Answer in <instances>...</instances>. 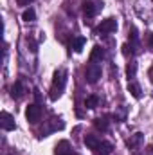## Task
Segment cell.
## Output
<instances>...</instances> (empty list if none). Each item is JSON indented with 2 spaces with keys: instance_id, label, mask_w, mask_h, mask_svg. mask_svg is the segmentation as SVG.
Wrapping results in <instances>:
<instances>
[{
  "instance_id": "cell-1",
  "label": "cell",
  "mask_w": 153,
  "mask_h": 155,
  "mask_svg": "<svg viewBox=\"0 0 153 155\" xmlns=\"http://www.w3.org/2000/svg\"><path fill=\"white\" fill-rule=\"evenodd\" d=\"M65 85H67V72L65 71H56L54 72V79H52V90H50L52 94H50V97L58 99L61 96Z\"/></svg>"
},
{
  "instance_id": "cell-2",
  "label": "cell",
  "mask_w": 153,
  "mask_h": 155,
  "mask_svg": "<svg viewBox=\"0 0 153 155\" xmlns=\"http://www.w3.org/2000/svg\"><path fill=\"white\" fill-rule=\"evenodd\" d=\"M115 29H117V20L115 18H106V20H103L99 25H97V33L99 35H108V33H114Z\"/></svg>"
},
{
  "instance_id": "cell-3",
  "label": "cell",
  "mask_w": 153,
  "mask_h": 155,
  "mask_svg": "<svg viewBox=\"0 0 153 155\" xmlns=\"http://www.w3.org/2000/svg\"><path fill=\"white\" fill-rule=\"evenodd\" d=\"M86 81L88 83H96L99 78H101V67L97 65V63H90L88 67H86Z\"/></svg>"
},
{
  "instance_id": "cell-4",
  "label": "cell",
  "mask_w": 153,
  "mask_h": 155,
  "mask_svg": "<svg viewBox=\"0 0 153 155\" xmlns=\"http://www.w3.org/2000/svg\"><path fill=\"white\" fill-rule=\"evenodd\" d=\"M0 126H2V130H5V132L15 130V117L11 116V114H7V112H2V114H0Z\"/></svg>"
},
{
  "instance_id": "cell-5",
  "label": "cell",
  "mask_w": 153,
  "mask_h": 155,
  "mask_svg": "<svg viewBox=\"0 0 153 155\" xmlns=\"http://www.w3.org/2000/svg\"><path fill=\"white\" fill-rule=\"evenodd\" d=\"M25 117L29 123H38L40 117H41V108L38 105H29L27 107V112H25Z\"/></svg>"
},
{
  "instance_id": "cell-6",
  "label": "cell",
  "mask_w": 153,
  "mask_h": 155,
  "mask_svg": "<svg viewBox=\"0 0 153 155\" xmlns=\"http://www.w3.org/2000/svg\"><path fill=\"white\" fill-rule=\"evenodd\" d=\"M99 9H103V4H94V2H85V4H83V13H85V16H88V18L96 16Z\"/></svg>"
},
{
  "instance_id": "cell-7",
  "label": "cell",
  "mask_w": 153,
  "mask_h": 155,
  "mask_svg": "<svg viewBox=\"0 0 153 155\" xmlns=\"http://www.w3.org/2000/svg\"><path fill=\"white\" fill-rule=\"evenodd\" d=\"M112 150H114L112 143H108V141H101V143H99V146L96 148V153H97V155H110V153H112Z\"/></svg>"
},
{
  "instance_id": "cell-8",
  "label": "cell",
  "mask_w": 153,
  "mask_h": 155,
  "mask_svg": "<svg viewBox=\"0 0 153 155\" xmlns=\"http://www.w3.org/2000/svg\"><path fill=\"white\" fill-rule=\"evenodd\" d=\"M22 96H24V85H22V81H15L13 87H11V97L20 99Z\"/></svg>"
},
{
  "instance_id": "cell-9",
  "label": "cell",
  "mask_w": 153,
  "mask_h": 155,
  "mask_svg": "<svg viewBox=\"0 0 153 155\" xmlns=\"http://www.w3.org/2000/svg\"><path fill=\"white\" fill-rule=\"evenodd\" d=\"M103 58H105V51H103V47L96 45V47L92 49V52H90V61H101Z\"/></svg>"
},
{
  "instance_id": "cell-10",
  "label": "cell",
  "mask_w": 153,
  "mask_h": 155,
  "mask_svg": "<svg viewBox=\"0 0 153 155\" xmlns=\"http://www.w3.org/2000/svg\"><path fill=\"white\" fill-rule=\"evenodd\" d=\"M83 141H85V144H86L90 150H94V152H96V148H97V146H99V143H101V141H99L96 135H90V134H86Z\"/></svg>"
},
{
  "instance_id": "cell-11",
  "label": "cell",
  "mask_w": 153,
  "mask_h": 155,
  "mask_svg": "<svg viewBox=\"0 0 153 155\" xmlns=\"http://www.w3.org/2000/svg\"><path fill=\"white\" fill-rule=\"evenodd\" d=\"M56 155H72V152H70V146H69V143L67 141H61L58 146H56V152H54Z\"/></svg>"
},
{
  "instance_id": "cell-12",
  "label": "cell",
  "mask_w": 153,
  "mask_h": 155,
  "mask_svg": "<svg viewBox=\"0 0 153 155\" xmlns=\"http://www.w3.org/2000/svg\"><path fill=\"white\" fill-rule=\"evenodd\" d=\"M128 92H130L135 99H139V97H141V94H142V90H141L139 83H135V81H130V83H128Z\"/></svg>"
},
{
  "instance_id": "cell-13",
  "label": "cell",
  "mask_w": 153,
  "mask_h": 155,
  "mask_svg": "<svg viewBox=\"0 0 153 155\" xmlns=\"http://www.w3.org/2000/svg\"><path fill=\"white\" fill-rule=\"evenodd\" d=\"M85 41H86V40L83 38V36L74 38V40H72V49H74L76 52H81V51H83V47H85Z\"/></svg>"
},
{
  "instance_id": "cell-14",
  "label": "cell",
  "mask_w": 153,
  "mask_h": 155,
  "mask_svg": "<svg viewBox=\"0 0 153 155\" xmlns=\"http://www.w3.org/2000/svg\"><path fill=\"white\" fill-rule=\"evenodd\" d=\"M135 74H137V61H130L126 67V76H128V79H133Z\"/></svg>"
},
{
  "instance_id": "cell-15",
  "label": "cell",
  "mask_w": 153,
  "mask_h": 155,
  "mask_svg": "<svg viewBox=\"0 0 153 155\" xmlns=\"http://www.w3.org/2000/svg\"><path fill=\"white\" fill-rule=\"evenodd\" d=\"M94 124H96V128L101 130V132H106V130H108V121H106L105 117H97V119L94 121Z\"/></svg>"
},
{
  "instance_id": "cell-16",
  "label": "cell",
  "mask_w": 153,
  "mask_h": 155,
  "mask_svg": "<svg viewBox=\"0 0 153 155\" xmlns=\"http://www.w3.org/2000/svg\"><path fill=\"white\" fill-rule=\"evenodd\" d=\"M141 143H142V134H135L132 139H128V143H126V144H128L130 148H137Z\"/></svg>"
},
{
  "instance_id": "cell-17",
  "label": "cell",
  "mask_w": 153,
  "mask_h": 155,
  "mask_svg": "<svg viewBox=\"0 0 153 155\" xmlns=\"http://www.w3.org/2000/svg\"><path fill=\"white\" fill-rule=\"evenodd\" d=\"M99 105V97L97 96H88L86 99H85V107L86 108H96Z\"/></svg>"
},
{
  "instance_id": "cell-18",
  "label": "cell",
  "mask_w": 153,
  "mask_h": 155,
  "mask_svg": "<svg viewBox=\"0 0 153 155\" xmlns=\"http://www.w3.org/2000/svg\"><path fill=\"white\" fill-rule=\"evenodd\" d=\"M22 18H24L25 22H33V20L36 18V13H34V9H31V7H29V9H25V11H24V15H22Z\"/></svg>"
},
{
  "instance_id": "cell-19",
  "label": "cell",
  "mask_w": 153,
  "mask_h": 155,
  "mask_svg": "<svg viewBox=\"0 0 153 155\" xmlns=\"http://www.w3.org/2000/svg\"><path fill=\"white\" fill-rule=\"evenodd\" d=\"M135 52V45H132V43H124L122 45V54L124 56H132Z\"/></svg>"
},
{
  "instance_id": "cell-20",
  "label": "cell",
  "mask_w": 153,
  "mask_h": 155,
  "mask_svg": "<svg viewBox=\"0 0 153 155\" xmlns=\"http://www.w3.org/2000/svg\"><path fill=\"white\" fill-rule=\"evenodd\" d=\"M130 41H132V45H137V43H139V35H137V29H135V27H132V35H130Z\"/></svg>"
},
{
  "instance_id": "cell-21",
  "label": "cell",
  "mask_w": 153,
  "mask_h": 155,
  "mask_svg": "<svg viewBox=\"0 0 153 155\" xmlns=\"http://www.w3.org/2000/svg\"><path fill=\"white\" fill-rule=\"evenodd\" d=\"M146 41H148V47H150V51H153V33H148Z\"/></svg>"
},
{
  "instance_id": "cell-22",
  "label": "cell",
  "mask_w": 153,
  "mask_h": 155,
  "mask_svg": "<svg viewBox=\"0 0 153 155\" xmlns=\"http://www.w3.org/2000/svg\"><path fill=\"white\" fill-rule=\"evenodd\" d=\"M31 2H34V0H18V4H20V5H29Z\"/></svg>"
}]
</instances>
